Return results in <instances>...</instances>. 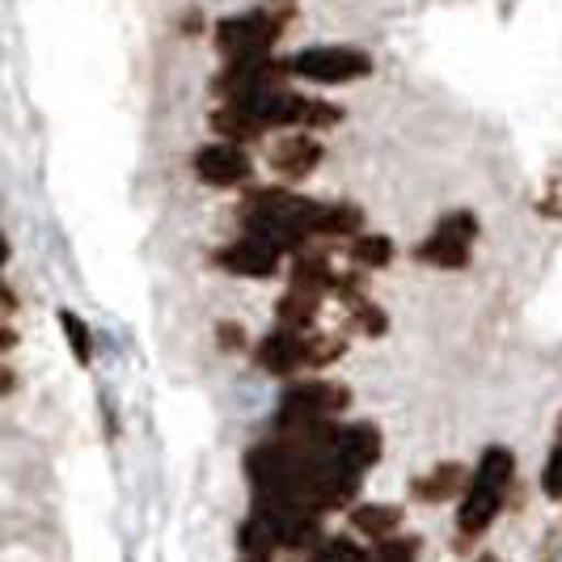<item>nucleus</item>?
Segmentation results:
<instances>
[{
	"mask_svg": "<svg viewBox=\"0 0 562 562\" xmlns=\"http://www.w3.org/2000/svg\"><path fill=\"white\" fill-rule=\"evenodd\" d=\"M296 562H368V550L356 537H322L313 550L296 554Z\"/></svg>",
	"mask_w": 562,
	"mask_h": 562,
	"instance_id": "f3484780",
	"label": "nucleus"
},
{
	"mask_svg": "<svg viewBox=\"0 0 562 562\" xmlns=\"http://www.w3.org/2000/svg\"><path fill=\"white\" fill-rule=\"evenodd\" d=\"M479 562H499V559H495V554H482V559Z\"/></svg>",
	"mask_w": 562,
	"mask_h": 562,
	"instance_id": "393cba45",
	"label": "nucleus"
},
{
	"mask_svg": "<svg viewBox=\"0 0 562 562\" xmlns=\"http://www.w3.org/2000/svg\"><path fill=\"white\" fill-rule=\"evenodd\" d=\"M347 310H351V322H356V330H364L368 338H381L385 330H390V322H385V310H381V305H372L368 296L351 301Z\"/></svg>",
	"mask_w": 562,
	"mask_h": 562,
	"instance_id": "aec40b11",
	"label": "nucleus"
},
{
	"mask_svg": "<svg viewBox=\"0 0 562 562\" xmlns=\"http://www.w3.org/2000/svg\"><path fill=\"white\" fill-rule=\"evenodd\" d=\"M254 360L262 372L271 376H296L301 368H310V335L305 330H292V326H280L267 338H258L254 347Z\"/></svg>",
	"mask_w": 562,
	"mask_h": 562,
	"instance_id": "0eeeda50",
	"label": "nucleus"
},
{
	"mask_svg": "<svg viewBox=\"0 0 562 562\" xmlns=\"http://www.w3.org/2000/svg\"><path fill=\"white\" fill-rule=\"evenodd\" d=\"M288 68H292V77H305L313 85H347L368 77L372 59L356 47H310V52L288 59Z\"/></svg>",
	"mask_w": 562,
	"mask_h": 562,
	"instance_id": "20e7f679",
	"label": "nucleus"
},
{
	"mask_svg": "<svg viewBox=\"0 0 562 562\" xmlns=\"http://www.w3.org/2000/svg\"><path fill=\"white\" fill-rule=\"evenodd\" d=\"M347 254H351V262L360 271H381V267L394 262V241L381 237V233H360V237H351V250Z\"/></svg>",
	"mask_w": 562,
	"mask_h": 562,
	"instance_id": "dca6fc26",
	"label": "nucleus"
},
{
	"mask_svg": "<svg viewBox=\"0 0 562 562\" xmlns=\"http://www.w3.org/2000/svg\"><path fill=\"white\" fill-rule=\"evenodd\" d=\"M212 132H216V136H225V140H233V144H250V140H258L267 127H262L246 106L225 102L221 111L212 114Z\"/></svg>",
	"mask_w": 562,
	"mask_h": 562,
	"instance_id": "4468645a",
	"label": "nucleus"
},
{
	"mask_svg": "<svg viewBox=\"0 0 562 562\" xmlns=\"http://www.w3.org/2000/svg\"><path fill=\"white\" fill-rule=\"evenodd\" d=\"M59 330L68 338V347H72V356H77V364H93V335H89V326L81 322V313L72 310H59Z\"/></svg>",
	"mask_w": 562,
	"mask_h": 562,
	"instance_id": "a211bd4d",
	"label": "nucleus"
},
{
	"mask_svg": "<svg viewBox=\"0 0 562 562\" xmlns=\"http://www.w3.org/2000/svg\"><path fill=\"white\" fill-rule=\"evenodd\" d=\"M280 246L246 233V237L228 241L225 250H216V267L228 276H246V280H271V276H280Z\"/></svg>",
	"mask_w": 562,
	"mask_h": 562,
	"instance_id": "423d86ee",
	"label": "nucleus"
},
{
	"mask_svg": "<svg viewBox=\"0 0 562 562\" xmlns=\"http://www.w3.org/2000/svg\"><path fill=\"white\" fill-rule=\"evenodd\" d=\"M342 351H347V338L342 335H317L310 330V368H326L342 360Z\"/></svg>",
	"mask_w": 562,
	"mask_h": 562,
	"instance_id": "412c9836",
	"label": "nucleus"
},
{
	"mask_svg": "<svg viewBox=\"0 0 562 562\" xmlns=\"http://www.w3.org/2000/svg\"><path fill=\"white\" fill-rule=\"evenodd\" d=\"M541 491L550 499H562V419H559V436H554V449H550L546 470H541Z\"/></svg>",
	"mask_w": 562,
	"mask_h": 562,
	"instance_id": "4be33fe9",
	"label": "nucleus"
},
{
	"mask_svg": "<svg viewBox=\"0 0 562 562\" xmlns=\"http://www.w3.org/2000/svg\"><path fill=\"white\" fill-rule=\"evenodd\" d=\"M512 482H516V457L504 445H491V449L482 452L479 470H474V479L465 486V495H461V512H457V537L461 541H474V537H482L491 529V520L499 516Z\"/></svg>",
	"mask_w": 562,
	"mask_h": 562,
	"instance_id": "f257e3e1",
	"label": "nucleus"
},
{
	"mask_svg": "<svg viewBox=\"0 0 562 562\" xmlns=\"http://www.w3.org/2000/svg\"><path fill=\"white\" fill-rule=\"evenodd\" d=\"M419 537H385V541H372V550H368V562H415L419 554Z\"/></svg>",
	"mask_w": 562,
	"mask_h": 562,
	"instance_id": "6ab92c4d",
	"label": "nucleus"
},
{
	"mask_svg": "<svg viewBox=\"0 0 562 562\" xmlns=\"http://www.w3.org/2000/svg\"><path fill=\"white\" fill-rule=\"evenodd\" d=\"M267 161H271V169H276L280 178H288V182H301V178H310L313 169L322 166V144L313 140L310 132L301 127L296 136H283V140L267 153Z\"/></svg>",
	"mask_w": 562,
	"mask_h": 562,
	"instance_id": "1a4fd4ad",
	"label": "nucleus"
},
{
	"mask_svg": "<svg viewBox=\"0 0 562 562\" xmlns=\"http://www.w3.org/2000/svg\"><path fill=\"white\" fill-rule=\"evenodd\" d=\"M322 292H305V288H288L280 296V305H276V317H280V326H292V330H305L310 335L313 322H317V313H322Z\"/></svg>",
	"mask_w": 562,
	"mask_h": 562,
	"instance_id": "f8f14e48",
	"label": "nucleus"
},
{
	"mask_svg": "<svg viewBox=\"0 0 562 562\" xmlns=\"http://www.w3.org/2000/svg\"><path fill=\"white\" fill-rule=\"evenodd\" d=\"M470 479H474V474H470L461 461H445V465H436L431 474H423V479L411 482V495H415L419 504H449L457 495H465Z\"/></svg>",
	"mask_w": 562,
	"mask_h": 562,
	"instance_id": "9d476101",
	"label": "nucleus"
},
{
	"mask_svg": "<svg viewBox=\"0 0 562 562\" xmlns=\"http://www.w3.org/2000/svg\"><path fill=\"white\" fill-rule=\"evenodd\" d=\"M216 342H221V351H228V356L233 351H246V330L237 322H221L216 326Z\"/></svg>",
	"mask_w": 562,
	"mask_h": 562,
	"instance_id": "5701e85b",
	"label": "nucleus"
},
{
	"mask_svg": "<svg viewBox=\"0 0 562 562\" xmlns=\"http://www.w3.org/2000/svg\"><path fill=\"white\" fill-rule=\"evenodd\" d=\"M191 166H195L199 182H207V187H225V191L228 187H246V182L254 178L250 153L233 140L203 144L195 157H191Z\"/></svg>",
	"mask_w": 562,
	"mask_h": 562,
	"instance_id": "39448f33",
	"label": "nucleus"
},
{
	"mask_svg": "<svg viewBox=\"0 0 562 562\" xmlns=\"http://www.w3.org/2000/svg\"><path fill=\"white\" fill-rule=\"evenodd\" d=\"M330 283H335V267H330L326 250H313L310 246V250L296 254V262H292V288L330 296Z\"/></svg>",
	"mask_w": 562,
	"mask_h": 562,
	"instance_id": "ddd939ff",
	"label": "nucleus"
},
{
	"mask_svg": "<svg viewBox=\"0 0 562 562\" xmlns=\"http://www.w3.org/2000/svg\"><path fill=\"white\" fill-rule=\"evenodd\" d=\"M402 520H406V512L397 504H360L351 507V529L360 537H372V541H385V537H394L402 529Z\"/></svg>",
	"mask_w": 562,
	"mask_h": 562,
	"instance_id": "9b49d317",
	"label": "nucleus"
},
{
	"mask_svg": "<svg viewBox=\"0 0 562 562\" xmlns=\"http://www.w3.org/2000/svg\"><path fill=\"white\" fill-rule=\"evenodd\" d=\"M237 562H276V554H237Z\"/></svg>",
	"mask_w": 562,
	"mask_h": 562,
	"instance_id": "b1692460",
	"label": "nucleus"
},
{
	"mask_svg": "<svg viewBox=\"0 0 562 562\" xmlns=\"http://www.w3.org/2000/svg\"><path fill=\"white\" fill-rule=\"evenodd\" d=\"M364 212L356 203H322L317 212V237H360Z\"/></svg>",
	"mask_w": 562,
	"mask_h": 562,
	"instance_id": "2eb2a0df",
	"label": "nucleus"
},
{
	"mask_svg": "<svg viewBox=\"0 0 562 562\" xmlns=\"http://www.w3.org/2000/svg\"><path fill=\"white\" fill-rule=\"evenodd\" d=\"M292 18H296V4H292V0H267V4L254 9V13L225 18V22L216 26V47H221L228 59L267 56Z\"/></svg>",
	"mask_w": 562,
	"mask_h": 562,
	"instance_id": "f03ea898",
	"label": "nucleus"
},
{
	"mask_svg": "<svg viewBox=\"0 0 562 562\" xmlns=\"http://www.w3.org/2000/svg\"><path fill=\"white\" fill-rule=\"evenodd\" d=\"M330 445H335L351 465H360V470H372L376 461H381V449H385V436H381V427L368 419H356V423H335V431H330Z\"/></svg>",
	"mask_w": 562,
	"mask_h": 562,
	"instance_id": "6e6552de",
	"label": "nucleus"
},
{
	"mask_svg": "<svg viewBox=\"0 0 562 562\" xmlns=\"http://www.w3.org/2000/svg\"><path fill=\"white\" fill-rule=\"evenodd\" d=\"M474 237H479V216L461 207V212L440 216V225L431 228V237H423L419 246H415V258H419L423 267H436V271H461V267H470Z\"/></svg>",
	"mask_w": 562,
	"mask_h": 562,
	"instance_id": "7ed1b4c3",
	"label": "nucleus"
}]
</instances>
